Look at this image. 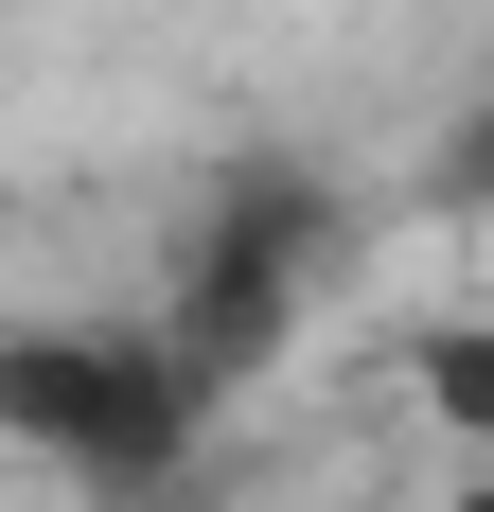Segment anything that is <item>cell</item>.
I'll return each instance as SVG.
<instances>
[{
  "label": "cell",
  "mask_w": 494,
  "mask_h": 512,
  "mask_svg": "<svg viewBox=\"0 0 494 512\" xmlns=\"http://www.w3.org/2000/svg\"><path fill=\"white\" fill-rule=\"evenodd\" d=\"M212 407H230V389H212L159 318H124L106 424L71 442V495H89V512H195V495H212Z\"/></svg>",
  "instance_id": "cell-1"
},
{
  "label": "cell",
  "mask_w": 494,
  "mask_h": 512,
  "mask_svg": "<svg viewBox=\"0 0 494 512\" xmlns=\"http://www.w3.org/2000/svg\"><path fill=\"white\" fill-rule=\"evenodd\" d=\"M195 248H247V265H283V283H336V265H353V195L300 142H247V159H212Z\"/></svg>",
  "instance_id": "cell-2"
},
{
  "label": "cell",
  "mask_w": 494,
  "mask_h": 512,
  "mask_svg": "<svg viewBox=\"0 0 494 512\" xmlns=\"http://www.w3.org/2000/svg\"><path fill=\"white\" fill-rule=\"evenodd\" d=\"M106 371H124V318H0V442L71 477V442L106 424Z\"/></svg>",
  "instance_id": "cell-3"
},
{
  "label": "cell",
  "mask_w": 494,
  "mask_h": 512,
  "mask_svg": "<svg viewBox=\"0 0 494 512\" xmlns=\"http://www.w3.org/2000/svg\"><path fill=\"white\" fill-rule=\"evenodd\" d=\"M300 301H318V283H283V265H247V248H177V283H159V336H177L212 389H247V371H283Z\"/></svg>",
  "instance_id": "cell-4"
},
{
  "label": "cell",
  "mask_w": 494,
  "mask_h": 512,
  "mask_svg": "<svg viewBox=\"0 0 494 512\" xmlns=\"http://www.w3.org/2000/svg\"><path fill=\"white\" fill-rule=\"evenodd\" d=\"M406 407H424V442L494 460V318H424L406 336Z\"/></svg>",
  "instance_id": "cell-5"
},
{
  "label": "cell",
  "mask_w": 494,
  "mask_h": 512,
  "mask_svg": "<svg viewBox=\"0 0 494 512\" xmlns=\"http://www.w3.org/2000/svg\"><path fill=\"white\" fill-rule=\"evenodd\" d=\"M424 212H494V89L459 106L442 142H424Z\"/></svg>",
  "instance_id": "cell-6"
},
{
  "label": "cell",
  "mask_w": 494,
  "mask_h": 512,
  "mask_svg": "<svg viewBox=\"0 0 494 512\" xmlns=\"http://www.w3.org/2000/svg\"><path fill=\"white\" fill-rule=\"evenodd\" d=\"M442 512H494V460H477V477H459V495H442Z\"/></svg>",
  "instance_id": "cell-7"
}]
</instances>
